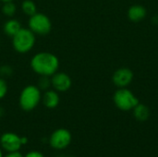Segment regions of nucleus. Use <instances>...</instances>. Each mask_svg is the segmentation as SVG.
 I'll return each mask as SVG.
<instances>
[{"label":"nucleus","mask_w":158,"mask_h":157,"mask_svg":"<svg viewBox=\"0 0 158 157\" xmlns=\"http://www.w3.org/2000/svg\"><path fill=\"white\" fill-rule=\"evenodd\" d=\"M12 46L19 54H27L32 50L36 43V35L29 28H21L11 37Z\"/></svg>","instance_id":"nucleus-3"},{"label":"nucleus","mask_w":158,"mask_h":157,"mask_svg":"<svg viewBox=\"0 0 158 157\" xmlns=\"http://www.w3.org/2000/svg\"><path fill=\"white\" fill-rule=\"evenodd\" d=\"M20 7H21L22 12L28 17H31V16L34 15L36 12H38L37 6H36L35 2L32 0H24L21 3Z\"/></svg>","instance_id":"nucleus-14"},{"label":"nucleus","mask_w":158,"mask_h":157,"mask_svg":"<svg viewBox=\"0 0 158 157\" xmlns=\"http://www.w3.org/2000/svg\"><path fill=\"white\" fill-rule=\"evenodd\" d=\"M21 28L22 26L19 19L14 18H8V19L4 23L3 31L5 34H6L7 36L13 37Z\"/></svg>","instance_id":"nucleus-12"},{"label":"nucleus","mask_w":158,"mask_h":157,"mask_svg":"<svg viewBox=\"0 0 158 157\" xmlns=\"http://www.w3.org/2000/svg\"><path fill=\"white\" fill-rule=\"evenodd\" d=\"M42 102V91L37 85L30 84L25 86L19 96V105L25 111L34 110Z\"/></svg>","instance_id":"nucleus-2"},{"label":"nucleus","mask_w":158,"mask_h":157,"mask_svg":"<svg viewBox=\"0 0 158 157\" xmlns=\"http://www.w3.org/2000/svg\"><path fill=\"white\" fill-rule=\"evenodd\" d=\"M39 89L41 91H46L51 88V80L50 77H44V76H40L39 82L37 84Z\"/></svg>","instance_id":"nucleus-16"},{"label":"nucleus","mask_w":158,"mask_h":157,"mask_svg":"<svg viewBox=\"0 0 158 157\" xmlns=\"http://www.w3.org/2000/svg\"><path fill=\"white\" fill-rule=\"evenodd\" d=\"M133 116L138 121H146L150 117V109L143 104H138L133 109Z\"/></svg>","instance_id":"nucleus-13"},{"label":"nucleus","mask_w":158,"mask_h":157,"mask_svg":"<svg viewBox=\"0 0 158 157\" xmlns=\"http://www.w3.org/2000/svg\"><path fill=\"white\" fill-rule=\"evenodd\" d=\"M147 15L146 8L142 5H133L130 6L127 12V16L129 19L132 22H139L145 19Z\"/></svg>","instance_id":"nucleus-11"},{"label":"nucleus","mask_w":158,"mask_h":157,"mask_svg":"<svg viewBox=\"0 0 158 157\" xmlns=\"http://www.w3.org/2000/svg\"><path fill=\"white\" fill-rule=\"evenodd\" d=\"M60 102L59 93L50 88L42 93V103L48 109H54L57 107Z\"/></svg>","instance_id":"nucleus-10"},{"label":"nucleus","mask_w":158,"mask_h":157,"mask_svg":"<svg viewBox=\"0 0 158 157\" xmlns=\"http://www.w3.org/2000/svg\"><path fill=\"white\" fill-rule=\"evenodd\" d=\"M72 135L70 131L64 128L55 130L49 137V145L55 150H64L71 143Z\"/></svg>","instance_id":"nucleus-6"},{"label":"nucleus","mask_w":158,"mask_h":157,"mask_svg":"<svg viewBox=\"0 0 158 157\" xmlns=\"http://www.w3.org/2000/svg\"><path fill=\"white\" fill-rule=\"evenodd\" d=\"M4 156V154H3V150L1 149V147H0V157H3Z\"/></svg>","instance_id":"nucleus-24"},{"label":"nucleus","mask_w":158,"mask_h":157,"mask_svg":"<svg viewBox=\"0 0 158 157\" xmlns=\"http://www.w3.org/2000/svg\"><path fill=\"white\" fill-rule=\"evenodd\" d=\"M21 136L14 132H5L0 137V147L6 153L19 152L22 147Z\"/></svg>","instance_id":"nucleus-7"},{"label":"nucleus","mask_w":158,"mask_h":157,"mask_svg":"<svg viewBox=\"0 0 158 157\" xmlns=\"http://www.w3.org/2000/svg\"><path fill=\"white\" fill-rule=\"evenodd\" d=\"M113 101L115 105L121 111L132 110L140 103L135 94L127 87L118 88L113 95Z\"/></svg>","instance_id":"nucleus-4"},{"label":"nucleus","mask_w":158,"mask_h":157,"mask_svg":"<svg viewBox=\"0 0 158 157\" xmlns=\"http://www.w3.org/2000/svg\"><path fill=\"white\" fill-rule=\"evenodd\" d=\"M133 80V72L129 68H119L112 75V81L118 88L128 87Z\"/></svg>","instance_id":"nucleus-9"},{"label":"nucleus","mask_w":158,"mask_h":157,"mask_svg":"<svg viewBox=\"0 0 158 157\" xmlns=\"http://www.w3.org/2000/svg\"><path fill=\"white\" fill-rule=\"evenodd\" d=\"M8 92V85L6 79L0 77V100L4 99Z\"/></svg>","instance_id":"nucleus-17"},{"label":"nucleus","mask_w":158,"mask_h":157,"mask_svg":"<svg viewBox=\"0 0 158 157\" xmlns=\"http://www.w3.org/2000/svg\"><path fill=\"white\" fill-rule=\"evenodd\" d=\"M50 80H51V88L58 93L68 92L72 85L71 78L66 72L57 71L53 76L50 77Z\"/></svg>","instance_id":"nucleus-8"},{"label":"nucleus","mask_w":158,"mask_h":157,"mask_svg":"<svg viewBox=\"0 0 158 157\" xmlns=\"http://www.w3.org/2000/svg\"><path fill=\"white\" fill-rule=\"evenodd\" d=\"M3 157H24V155L19 151V152H14V153H6V155Z\"/></svg>","instance_id":"nucleus-20"},{"label":"nucleus","mask_w":158,"mask_h":157,"mask_svg":"<svg viewBox=\"0 0 158 157\" xmlns=\"http://www.w3.org/2000/svg\"><path fill=\"white\" fill-rule=\"evenodd\" d=\"M13 74V68L8 66V65H3L0 67V77L6 78V77H10Z\"/></svg>","instance_id":"nucleus-18"},{"label":"nucleus","mask_w":158,"mask_h":157,"mask_svg":"<svg viewBox=\"0 0 158 157\" xmlns=\"http://www.w3.org/2000/svg\"><path fill=\"white\" fill-rule=\"evenodd\" d=\"M17 12V6L14 2H6L2 6V13L7 18H13Z\"/></svg>","instance_id":"nucleus-15"},{"label":"nucleus","mask_w":158,"mask_h":157,"mask_svg":"<svg viewBox=\"0 0 158 157\" xmlns=\"http://www.w3.org/2000/svg\"><path fill=\"white\" fill-rule=\"evenodd\" d=\"M24 157H45L44 155L40 152V151H36V150H32V151H29Z\"/></svg>","instance_id":"nucleus-19"},{"label":"nucleus","mask_w":158,"mask_h":157,"mask_svg":"<svg viewBox=\"0 0 158 157\" xmlns=\"http://www.w3.org/2000/svg\"><path fill=\"white\" fill-rule=\"evenodd\" d=\"M3 114H4V109L0 106V117H2V116H3Z\"/></svg>","instance_id":"nucleus-22"},{"label":"nucleus","mask_w":158,"mask_h":157,"mask_svg":"<svg viewBox=\"0 0 158 157\" xmlns=\"http://www.w3.org/2000/svg\"><path fill=\"white\" fill-rule=\"evenodd\" d=\"M28 142H29V140H28V138H27V137H25V136L21 137V143H22V145H26V144L28 143Z\"/></svg>","instance_id":"nucleus-21"},{"label":"nucleus","mask_w":158,"mask_h":157,"mask_svg":"<svg viewBox=\"0 0 158 157\" xmlns=\"http://www.w3.org/2000/svg\"><path fill=\"white\" fill-rule=\"evenodd\" d=\"M28 28L35 35H46L52 30V21L50 18L41 12H36L29 17Z\"/></svg>","instance_id":"nucleus-5"},{"label":"nucleus","mask_w":158,"mask_h":157,"mask_svg":"<svg viewBox=\"0 0 158 157\" xmlns=\"http://www.w3.org/2000/svg\"><path fill=\"white\" fill-rule=\"evenodd\" d=\"M2 3H6V2H12V1H14V0H0Z\"/></svg>","instance_id":"nucleus-23"},{"label":"nucleus","mask_w":158,"mask_h":157,"mask_svg":"<svg viewBox=\"0 0 158 157\" xmlns=\"http://www.w3.org/2000/svg\"><path fill=\"white\" fill-rule=\"evenodd\" d=\"M30 65L35 74L51 77L58 71L60 63L55 54L50 52H39L31 57Z\"/></svg>","instance_id":"nucleus-1"}]
</instances>
